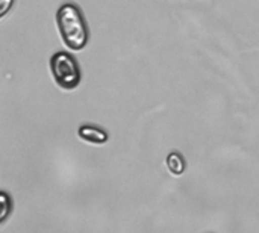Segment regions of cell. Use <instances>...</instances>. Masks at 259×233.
Masks as SVG:
<instances>
[{
  "label": "cell",
  "instance_id": "1",
  "mask_svg": "<svg viewBox=\"0 0 259 233\" xmlns=\"http://www.w3.org/2000/svg\"><path fill=\"white\" fill-rule=\"evenodd\" d=\"M59 35L68 50L80 52L87 47L90 32L82 9L74 2H65L56 11Z\"/></svg>",
  "mask_w": 259,
  "mask_h": 233
},
{
  "label": "cell",
  "instance_id": "2",
  "mask_svg": "<svg viewBox=\"0 0 259 233\" xmlns=\"http://www.w3.org/2000/svg\"><path fill=\"white\" fill-rule=\"evenodd\" d=\"M50 73L55 83L65 91H71L79 86L82 80V71L77 59L68 52H55L49 61Z\"/></svg>",
  "mask_w": 259,
  "mask_h": 233
},
{
  "label": "cell",
  "instance_id": "3",
  "mask_svg": "<svg viewBox=\"0 0 259 233\" xmlns=\"http://www.w3.org/2000/svg\"><path fill=\"white\" fill-rule=\"evenodd\" d=\"M77 136L82 141L91 143V144H105L109 139V133L102 129L100 126H94V124H82L77 129Z\"/></svg>",
  "mask_w": 259,
  "mask_h": 233
},
{
  "label": "cell",
  "instance_id": "4",
  "mask_svg": "<svg viewBox=\"0 0 259 233\" xmlns=\"http://www.w3.org/2000/svg\"><path fill=\"white\" fill-rule=\"evenodd\" d=\"M167 168H168L175 176H179V174H182L184 170H185V159H184L178 152H175V153H171V155L167 156Z\"/></svg>",
  "mask_w": 259,
  "mask_h": 233
}]
</instances>
